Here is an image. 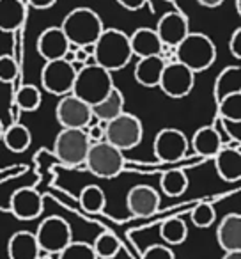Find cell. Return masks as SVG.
Returning a JSON list of instances; mask_svg holds the SVG:
<instances>
[{
  "mask_svg": "<svg viewBox=\"0 0 241 259\" xmlns=\"http://www.w3.org/2000/svg\"><path fill=\"white\" fill-rule=\"evenodd\" d=\"M41 91L32 83H25L18 89L15 98V103L23 112H36L41 107Z\"/></svg>",
  "mask_w": 241,
  "mask_h": 259,
  "instance_id": "4dcf8cb0",
  "label": "cell"
},
{
  "mask_svg": "<svg viewBox=\"0 0 241 259\" xmlns=\"http://www.w3.org/2000/svg\"><path fill=\"white\" fill-rule=\"evenodd\" d=\"M156 34L165 48H176L190 34V20L181 11H169L156 23Z\"/></svg>",
  "mask_w": 241,
  "mask_h": 259,
  "instance_id": "4fadbf2b",
  "label": "cell"
},
{
  "mask_svg": "<svg viewBox=\"0 0 241 259\" xmlns=\"http://www.w3.org/2000/svg\"><path fill=\"white\" fill-rule=\"evenodd\" d=\"M160 201H162L160 192L149 185H137V187L130 188L126 195L128 211L133 217H140V219L155 215L160 209Z\"/></svg>",
  "mask_w": 241,
  "mask_h": 259,
  "instance_id": "9a60e30c",
  "label": "cell"
},
{
  "mask_svg": "<svg viewBox=\"0 0 241 259\" xmlns=\"http://www.w3.org/2000/svg\"><path fill=\"white\" fill-rule=\"evenodd\" d=\"M216 110H218V119L241 121V93L225 96L216 103Z\"/></svg>",
  "mask_w": 241,
  "mask_h": 259,
  "instance_id": "1f68e13d",
  "label": "cell"
},
{
  "mask_svg": "<svg viewBox=\"0 0 241 259\" xmlns=\"http://www.w3.org/2000/svg\"><path fill=\"white\" fill-rule=\"evenodd\" d=\"M69 41L66 39L61 27H48L37 37V52L46 62L59 61L68 52Z\"/></svg>",
  "mask_w": 241,
  "mask_h": 259,
  "instance_id": "2e32d148",
  "label": "cell"
},
{
  "mask_svg": "<svg viewBox=\"0 0 241 259\" xmlns=\"http://www.w3.org/2000/svg\"><path fill=\"white\" fill-rule=\"evenodd\" d=\"M130 47L131 54L135 57H153V55H162L163 54V45L160 41L158 34L155 29H148V27H140L130 36Z\"/></svg>",
  "mask_w": 241,
  "mask_h": 259,
  "instance_id": "ffe728a7",
  "label": "cell"
},
{
  "mask_svg": "<svg viewBox=\"0 0 241 259\" xmlns=\"http://www.w3.org/2000/svg\"><path fill=\"white\" fill-rule=\"evenodd\" d=\"M85 134L89 137L90 144L105 141V122H98V124H89L85 128Z\"/></svg>",
  "mask_w": 241,
  "mask_h": 259,
  "instance_id": "74e56055",
  "label": "cell"
},
{
  "mask_svg": "<svg viewBox=\"0 0 241 259\" xmlns=\"http://www.w3.org/2000/svg\"><path fill=\"white\" fill-rule=\"evenodd\" d=\"M114 87L115 85L112 73L92 62V64L82 66L76 71L71 94L78 98V100L85 101L89 107H94L100 101H103Z\"/></svg>",
  "mask_w": 241,
  "mask_h": 259,
  "instance_id": "7a4b0ae2",
  "label": "cell"
},
{
  "mask_svg": "<svg viewBox=\"0 0 241 259\" xmlns=\"http://www.w3.org/2000/svg\"><path fill=\"white\" fill-rule=\"evenodd\" d=\"M9 259H37L39 245L36 234L30 231H16L8 241Z\"/></svg>",
  "mask_w": 241,
  "mask_h": 259,
  "instance_id": "44dd1931",
  "label": "cell"
},
{
  "mask_svg": "<svg viewBox=\"0 0 241 259\" xmlns=\"http://www.w3.org/2000/svg\"><path fill=\"white\" fill-rule=\"evenodd\" d=\"M90 141L85 130L61 128L54 142V155L61 163L68 167H78L85 163Z\"/></svg>",
  "mask_w": 241,
  "mask_h": 259,
  "instance_id": "52a82bcc",
  "label": "cell"
},
{
  "mask_svg": "<svg viewBox=\"0 0 241 259\" xmlns=\"http://www.w3.org/2000/svg\"><path fill=\"white\" fill-rule=\"evenodd\" d=\"M18 78V62L13 55H0V82L11 83Z\"/></svg>",
  "mask_w": 241,
  "mask_h": 259,
  "instance_id": "e575fe53",
  "label": "cell"
},
{
  "mask_svg": "<svg viewBox=\"0 0 241 259\" xmlns=\"http://www.w3.org/2000/svg\"><path fill=\"white\" fill-rule=\"evenodd\" d=\"M75 68L69 62L62 61H50L43 66L41 69V85L46 93L54 94V96H66V94H71L73 83L76 78Z\"/></svg>",
  "mask_w": 241,
  "mask_h": 259,
  "instance_id": "9c48e42d",
  "label": "cell"
},
{
  "mask_svg": "<svg viewBox=\"0 0 241 259\" xmlns=\"http://www.w3.org/2000/svg\"><path fill=\"white\" fill-rule=\"evenodd\" d=\"M188 183H190V180L183 169H167L160 178V188L167 197L183 195L188 188Z\"/></svg>",
  "mask_w": 241,
  "mask_h": 259,
  "instance_id": "4316f807",
  "label": "cell"
},
{
  "mask_svg": "<svg viewBox=\"0 0 241 259\" xmlns=\"http://www.w3.org/2000/svg\"><path fill=\"white\" fill-rule=\"evenodd\" d=\"M144 137V126L137 115L123 112L105 124V141L119 151H130L137 148Z\"/></svg>",
  "mask_w": 241,
  "mask_h": 259,
  "instance_id": "5b68a950",
  "label": "cell"
},
{
  "mask_svg": "<svg viewBox=\"0 0 241 259\" xmlns=\"http://www.w3.org/2000/svg\"><path fill=\"white\" fill-rule=\"evenodd\" d=\"M94 64L101 66L107 71H121L130 64L131 47L130 36L119 29H105L94 43Z\"/></svg>",
  "mask_w": 241,
  "mask_h": 259,
  "instance_id": "6da1fadb",
  "label": "cell"
},
{
  "mask_svg": "<svg viewBox=\"0 0 241 259\" xmlns=\"http://www.w3.org/2000/svg\"><path fill=\"white\" fill-rule=\"evenodd\" d=\"M234 4H236V13L241 15V0H234Z\"/></svg>",
  "mask_w": 241,
  "mask_h": 259,
  "instance_id": "ee69618b",
  "label": "cell"
},
{
  "mask_svg": "<svg viewBox=\"0 0 241 259\" xmlns=\"http://www.w3.org/2000/svg\"><path fill=\"white\" fill-rule=\"evenodd\" d=\"M61 30L69 43L76 47H87V45L96 43L98 37L105 30V25L94 9L76 8L69 11L62 20Z\"/></svg>",
  "mask_w": 241,
  "mask_h": 259,
  "instance_id": "3957f363",
  "label": "cell"
},
{
  "mask_svg": "<svg viewBox=\"0 0 241 259\" xmlns=\"http://www.w3.org/2000/svg\"><path fill=\"white\" fill-rule=\"evenodd\" d=\"M190 220L195 227H199V229H208V227H211L216 220L215 208H213L209 202H199V204L191 209Z\"/></svg>",
  "mask_w": 241,
  "mask_h": 259,
  "instance_id": "d6a6232c",
  "label": "cell"
},
{
  "mask_svg": "<svg viewBox=\"0 0 241 259\" xmlns=\"http://www.w3.org/2000/svg\"><path fill=\"white\" fill-rule=\"evenodd\" d=\"M237 93H241V68L239 66H227L215 80V87H213L215 101L218 103L225 96Z\"/></svg>",
  "mask_w": 241,
  "mask_h": 259,
  "instance_id": "cb8c5ba5",
  "label": "cell"
},
{
  "mask_svg": "<svg viewBox=\"0 0 241 259\" xmlns=\"http://www.w3.org/2000/svg\"><path fill=\"white\" fill-rule=\"evenodd\" d=\"M218 122L222 124V128L225 130V134L229 135V139H232L236 144H239V139H241V121H227V119H218Z\"/></svg>",
  "mask_w": 241,
  "mask_h": 259,
  "instance_id": "8d00e7d4",
  "label": "cell"
},
{
  "mask_svg": "<svg viewBox=\"0 0 241 259\" xmlns=\"http://www.w3.org/2000/svg\"><path fill=\"white\" fill-rule=\"evenodd\" d=\"M153 149H155V156L160 162L174 163L186 156L188 149H190V141L181 130L163 128L156 134Z\"/></svg>",
  "mask_w": 241,
  "mask_h": 259,
  "instance_id": "8fae6325",
  "label": "cell"
},
{
  "mask_svg": "<svg viewBox=\"0 0 241 259\" xmlns=\"http://www.w3.org/2000/svg\"><path fill=\"white\" fill-rule=\"evenodd\" d=\"M57 259H98V257L94 254V248L90 243L73 240L61 254H57Z\"/></svg>",
  "mask_w": 241,
  "mask_h": 259,
  "instance_id": "836d02e7",
  "label": "cell"
},
{
  "mask_svg": "<svg viewBox=\"0 0 241 259\" xmlns=\"http://www.w3.org/2000/svg\"><path fill=\"white\" fill-rule=\"evenodd\" d=\"M57 0H27V4L34 9H50L55 6Z\"/></svg>",
  "mask_w": 241,
  "mask_h": 259,
  "instance_id": "60d3db41",
  "label": "cell"
},
{
  "mask_svg": "<svg viewBox=\"0 0 241 259\" xmlns=\"http://www.w3.org/2000/svg\"><path fill=\"white\" fill-rule=\"evenodd\" d=\"M215 169L216 174L223 181L236 183L241 180V151L239 146H223L215 156Z\"/></svg>",
  "mask_w": 241,
  "mask_h": 259,
  "instance_id": "e0dca14e",
  "label": "cell"
},
{
  "mask_svg": "<svg viewBox=\"0 0 241 259\" xmlns=\"http://www.w3.org/2000/svg\"><path fill=\"white\" fill-rule=\"evenodd\" d=\"M4 130H6V126H4V122H2V119H0V141H2V135H4Z\"/></svg>",
  "mask_w": 241,
  "mask_h": 259,
  "instance_id": "f6af8a7d",
  "label": "cell"
},
{
  "mask_svg": "<svg viewBox=\"0 0 241 259\" xmlns=\"http://www.w3.org/2000/svg\"><path fill=\"white\" fill-rule=\"evenodd\" d=\"M195 83V73H191L186 66L179 62H165L162 78H160L158 87L165 96L172 100H181L186 98L191 93Z\"/></svg>",
  "mask_w": 241,
  "mask_h": 259,
  "instance_id": "30bf717a",
  "label": "cell"
},
{
  "mask_svg": "<svg viewBox=\"0 0 241 259\" xmlns=\"http://www.w3.org/2000/svg\"><path fill=\"white\" fill-rule=\"evenodd\" d=\"M90 108H92V117H96L100 122L107 124L108 121H112V119H115L124 112V94L117 87H114L103 101H100V103Z\"/></svg>",
  "mask_w": 241,
  "mask_h": 259,
  "instance_id": "d4e9b609",
  "label": "cell"
},
{
  "mask_svg": "<svg viewBox=\"0 0 241 259\" xmlns=\"http://www.w3.org/2000/svg\"><path fill=\"white\" fill-rule=\"evenodd\" d=\"M163 68H165V61L160 55L142 57L135 64V80L142 87H158Z\"/></svg>",
  "mask_w": 241,
  "mask_h": 259,
  "instance_id": "7402d4cb",
  "label": "cell"
},
{
  "mask_svg": "<svg viewBox=\"0 0 241 259\" xmlns=\"http://www.w3.org/2000/svg\"><path fill=\"white\" fill-rule=\"evenodd\" d=\"M83 165L90 170L96 178L101 180H114L124 170L126 160H124L123 151H119L107 141L90 144L89 153Z\"/></svg>",
  "mask_w": 241,
  "mask_h": 259,
  "instance_id": "8992f818",
  "label": "cell"
},
{
  "mask_svg": "<svg viewBox=\"0 0 241 259\" xmlns=\"http://www.w3.org/2000/svg\"><path fill=\"white\" fill-rule=\"evenodd\" d=\"M92 248L98 259H114L121 250V241L114 233L105 231V233L98 234V238L92 243Z\"/></svg>",
  "mask_w": 241,
  "mask_h": 259,
  "instance_id": "f546056e",
  "label": "cell"
},
{
  "mask_svg": "<svg viewBox=\"0 0 241 259\" xmlns=\"http://www.w3.org/2000/svg\"><path fill=\"white\" fill-rule=\"evenodd\" d=\"M216 241L223 252L241 250V215L239 213H227L218 224Z\"/></svg>",
  "mask_w": 241,
  "mask_h": 259,
  "instance_id": "ac0fdd59",
  "label": "cell"
},
{
  "mask_svg": "<svg viewBox=\"0 0 241 259\" xmlns=\"http://www.w3.org/2000/svg\"><path fill=\"white\" fill-rule=\"evenodd\" d=\"M160 236L170 247L184 243L188 238L186 222L183 219H179V217H170V219L163 220L162 226H160Z\"/></svg>",
  "mask_w": 241,
  "mask_h": 259,
  "instance_id": "83f0119b",
  "label": "cell"
},
{
  "mask_svg": "<svg viewBox=\"0 0 241 259\" xmlns=\"http://www.w3.org/2000/svg\"><path fill=\"white\" fill-rule=\"evenodd\" d=\"M9 208H11V213L18 220H25V222L27 220H34V219H37L44 209L43 195L32 187L18 188V190L11 195Z\"/></svg>",
  "mask_w": 241,
  "mask_h": 259,
  "instance_id": "5bb4252c",
  "label": "cell"
},
{
  "mask_svg": "<svg viewBox=\"0 0 241 259\" xmlns=\"http://www.w3.org/2000/svg\"><path fill=\"white\" fill-rule=\"evenodd\" d=\"M55 117L62 128L85 130L92 121V108L73 94H66L55 107Z\"/></svg>",
  "mask_w": 241,
  "mask_h": 259,
  "instance_id": "7c38bea8",
  "label": "cell"
},
{
  "mask_svg": "<svg viewBox=\"0 0 241 259\" xmlns=\"http://www.w3.org/2000/svg\"><path fill=\"white\" fill-rule=\"evenodd\" d=\"M148 2L149 0H117V4L128 11H140L142 8H146Z\"/></svg>",
  "mask_w": 241,
  "mask_h": 259,
  "instance_id": "ab89813d",
  "label": "cell"
},
{
  "mask_svg": "<svg viewBox=\"0 0 241 259\" xmlns=\"http://www.w3.org/2000/svg\"><path fill=\"white\" fill-rule=\"evenodd\" d=\"M140 259H176L172 248L165 247V245H151L142 252Z\"/></svg>",
  "mask_w": 241,
  "mask_h": 259,
  "instance_id": "d590c367",
  "label": "cell"
},
{
  "mask_svg": "<svg viewBox=\"0 0 241 259\" xmlns=\"http://www.w3.org/2000/svg\"><path fill=\"white\" fill-rule=\"evenodd\" d=\"M194 153L202 158H213L223 148V137L215 126H201L190 141Z\"/></svg>",
  "mask_w": 241,
  "mask_h": 259,
  "instance_id": "d6986e66",
  "label": "cell"
},
{
  "mask_svg": "<svg viewBox=\"0 0 241 259\" xmlns=\"http://www.w3.org/2000/svg\"><path fill=\"white\" fill-rule=\"evenodd\" d=\"M229 50L234 59H241V27H237L229 39Z\"/></svg>",
  "mask_w": 241,
  "mask_h": 259,
  "instance_id": "f35d334b",
  "label": "cell"
},
{
  "mask_svg": "<svg viewBox=\"0 0 241 259\" xmlns=\"http://www.w3.org/2000/svg\"><path fill=\"white\" fill-rule=\"evenodd\" d=\"M0 142H4V146L11 153H25L30 148L32 135H30V130L27 126L15 122V124L8 126L4 130V135H2Z\"/></svg>",
  "mask_w": 241,
  "mask_h": 259,
  "instance_id": "484cf974",
  "label": "cell"
},
{
  "mask_svg": "<svg viewBox=\"0 0 241 259\" xmlns=\"http://www.w3.org/2000/svg\"><path fill=\"white\" fill-rule=\"evenodd\" d=\"M165 2H177V0H165Z\"/></svg>",
  "mask_w": 241,
  "mask_h": 259,
  "instance_id": "bcb514c9",
  "label": "cell"
},
{
  "mask_svg": "<svg viewBox=\"0 0 241 259\" xmlns=\"http://www.w3.org/2000/svg\"><path fill=\"white\" fill-rule=\"evenodd\" d=\"M222 259H241V250H237V252H225V255H223Z\"/></svg>",
  "mask_w": 241,
  "mask_h": 259,
  "instance_id": "7bdbcfd3",
  "label": "cell"
},
{
  "mask_svg": "<svg viewBox=\"0 0 241 259\" xmlns=\"http://www.w3.org/2000/svg\"><path fill=\"white\" fill-rule=\"evenodd\" d=\"M174 57L191 73H201L211 68L216 61V47L206 34L190 32L174 48Z\"/></svg>",
  "mask_w": 241,
  "mask_h": 259,
  "instance_id": "277c9868",
  "label": "cell"
},
{
  "mask_svg": "<svg viewBox=\"0 0 241 259\" xmlns=\"http://www.w3.org/2000/svg\"><path fill=\"white\" fill-rule=\"evenodd\" d=\"M36 240L41 250L48 252L52 255H57L73 241V231L68 220H64L59 215H52L44 219L37 226Z\"/></svg>",
  "mask_w": 241,
  "mask_h": 259,
  "instance_id": "ba28073f",
  "label": "cell"
},
{
  "mask_svg": "<svg viewBox=\"0 0 241 259\" xmlns=\"http://www.w3.org/2000/svg\"><path fill=\"white\" fill-rule=\"evenodd\" d=\"M199 4L202 8H208V9H215V8H220L223 4V0H197Z\"/></svg>",
  "mask_w": 241,
  "mask_h": 259,
  "instance_id": "b9f144b4",
  "label": "cell"
},
{
  "mask_svg": "<svg viewBox=\"0 0 241 259\" xmlns=\"http://www.w3.org/2000/svg\"><path fill=\"white\" fill-rule=\"evenodd\" d=\"M27 16L25 4L22 0H0V30L15 32L23 25Z\"/></svg>",
  "mask_w": 241,
  "mask_h": 259,
  "instance_id": "603a6c76",
  "label": "cell"
},
{
  "mask_svg": "<svg viewBox=\"0 0 241 259\" xmlns=\"http://www.w3.org/2000/svg\"><path fill=\"white\" fill-rule=\"evenodd\" d=\"M80 206L83 211L87 213H101L107 206V195H105L103 188L98 185H87L80 192Z\"/></svg>",
  "mask_w": 241,
  "mask_h": 259,
  "instance_id": "f1b7e54d",
  "label": "cell"
}]
</instances>
